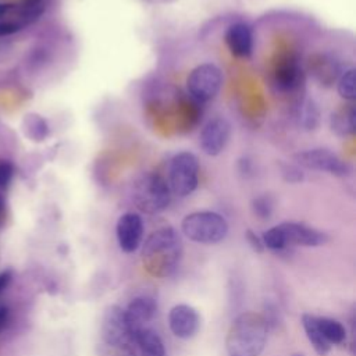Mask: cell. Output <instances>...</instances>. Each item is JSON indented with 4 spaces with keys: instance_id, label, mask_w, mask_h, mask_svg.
<instances>
[{
    "instance_id": "6da1fadb",
    "label": "cell",
    "mask_w": 356,
    "mask_h": 356,
    "mask_svg": "<svg viewBox=\"0 0 356 356\" xmlns=\"http://www.w3.org/2000/svg\"><path fill=\"white\" fill-rule=\"evenodd\" d=\"M182 254V241L172 227H163L153 231L145 241L140 252L143 268L156 278L171 275Z\"/></svg>"
},
{
    "instance_id": "7a4b0ae2",
    "label": "cell",
    "mask_w": 356,
    "mask_h": 356,
    "mask_svg": "<svg viewBox=\"0 0 356 356\" xmlns=\"http://www.w3.org/2000/svg\"><path fill=\"white\" fill-rule=\"evenodd\" d=\"M268 321L254 312L239 314L229 325L225 345L229 356H259L267 342Z\"/></svg>"
},
{
    "instance_id": "3957f363",
    "label": "cell",
    "mask_w": 356,
    "mask_h": 356,
    "mask_svg": "<svg viewBox=\"0 0 356 356\" xmlns=\"http://www.w3.org/2000/svg\"><path fill=\"white\" fill-rule=\"evenodd\" d=\"M171 200L168 182L156 172H145L138 177L132 185V202L147 214H156L165 210Z\"/></svg>"
},
{
    "instance_id": "277c9868",
    "label": "cell",
    "mask_w": 356,
    "mask_h": 356,
    "mask_svg": "<svg viewBox=\"0 0 356 356\" xmlns=\"http://www.w3.org/2000/svg\"><path fill=\"white\" fill-rule=\"evenodd\" d=\"M181 231L193 242L213 245L221 242L227 236L228 222L216 211H193L185 216L181 221Z\"/></svg>"
},
{
    "instance_id": "5b68a950",
    "label": "cell",
    "mask_w": 356,
    "mask_h": 356,
    "mask_svg": "<svg viewBox=\"0 0 356 356\" xmlns=\"http://www.w3.org/2000/svg\"><path fill=\"white\" fill-rule=\"evenodd\" d=\"M199 184V160L191 152L177 153L168 168V186L179 197L189 196Z\"/></svg>"
},
{
    "instance_id": "8992f818",
    "label": "cell",
    "mask_w": 356,
    "mask_h": 356,
    "mask_svg": "<svg viewBox=\"0 0 356 356\" xmlns=\"http://www.w3.org/2000/svg\"><path fill=\"white\" fill-rule=\"evenodd\" d=\"M222 86L221 70L211 64L204 63L195 67L186 78V89L189 95L197 102H209L214 99Z\"/></svg>"
},
{
    "instance_id": "52a82bcc",
    "label": "cell",
    "mask_w": 356,
    "mask_h": 356,
    "mask_svg": "<svg viewBox=\"0 0 356 356\" xmlns=\"http://www.w3.org/2000/svg\"><path fill=\"white\" fill-rule=\"evenodd\" d=\"M100 335L102 343L111 346H131L134 338L124 309L111 305L104 310L100 324Z\"/></svg>"
},
{
    "instance_id": "ba28073f",
    "label": "cell",
    "mask_w": 356,
    "mask_h": 356,
    "mask_svg": "<svg viewBox=\"0 0 356 356\" xmlns=\"http://www.w3.org/2000/svg\"><path fill=\"white\" fill-rule=\"evenodd\" d=\"M293 159L298 165L313 171H324L338 177H343L350 172V165L348 163L341 160L331 150L323 147L299 152L293 156Z\"/></svg>"
},
{
    "instance_id": "9c48e42d",
    "label": "cell",
    "mask_w": 356,
    "mask_h": 356,
    "mask_svg": "<svg viewBox=\"0 0 356 356\" xmlns=\"http://www.w3.org/2000/svg\"><path fill=\"white\" fill-rule=\"evenodd\" d=\"M231 136V124L216 117L206 122L200 132V147L207 156H218L227 146Z\"/></svg>"
},
{
    "instance_id": "30bf717a",
    "label": "cell",
    "mask_w": 356,
    "mask_h": 356,
    "mask_svg": "<svg viewBox=\"0 0 356 356\" xmlns=\"http://www.w3.org/2000/svg\"><path fill=\"white\" fill-rule=\"evenodd\" d=\"M168 325L177 338L189 339L195 337L200 328V316L197 310L189 305H175L168 313Z\"/></svg>"
},
{
    "instance_id": "8fae6325",
    "label": "cell",
    "mask_w": 356,
    "mask_h": 356,
    "mask_svg": "<svg viewBox=\"0 0 356 356\" xmlns=\"http://www.w3.org/2000/svg\"><path fill=\"white\" fill-rule=\"evenodd\" d=\"M115 235L122 252H135L143 239V221L136 213H124L115 225Z\"/></svg>"
},
{
    "instance_id": "7c38bea8",
    "label": "cell",
    "mask_w": 356,
    "mask_h": 356,
    "mask_svg": "<svg viewBox=\"0 0 356 356\" xmlns=\"http://www.w3.org/2000/svg\"><path fill=\"white\" fill-rule=\"evenodd\" d=\"M282 229L286 246H320L327 242V235L313 227H309L303 222L286 221L280 224Z\"/></svg>"
},
{
    "instance_id": "4fadbf2b",
    "label": "cell",
    "mask_w": 356,
    "mask_h": 356,
    "mask_svg": "<svg viewBox=\"0 0 356 356\" xmlns=\"http://www.w3.org/2000/svg\"><path fill=\"white\" fill-rule=\"evenodd\" d=\"M156 310H157V305L152 298L138 296L131 300V303L125 310V316L128 320L129 330L132 332V338L139 331L149 327L147 324L153 320Z\"/></svg>"
},
{
    "instance_id": "5bb4252c",
    "label": "cell",
    "mask_w": 356,
    "mask_h": 356,
    "mask_svg": "<svg viewBox=\"0 0 356 356\" xmlns=\"http://www.w3.org/2000/svg\"><path fill=\"white\" fill-rule=\"evenodd\" d=\"M227 47L235 57H248L253 49V32L245 22H236L228 26L224 35Z\"/></svg>"
},
{
    "instance_id": "9a60e30c",
    "label": "cell",
    "mask_w": 356,
    "mask_h": 356,
    "mask_svg": "<svg viewBox=\"0 0 356 356\" xmlns=\"http://www.w3.org/2000/svg\"><path fill=\"white\" fill-rule=\"evenodd\" d=\"M302 327L305 330V334H306L309 342L312 343L313 349L316 350V353L320 356L328 355V352L331 350V345L327 342V339L323 337V334L318 328L317 316L305 313L302 316Z\"/></svg>"
},
{
    "instance_id": "2e32d148",
    "label": "cell",
    "mask_w": 356,
    "mask_h": 356,
    "mask_svg": "<svg viewBox=\"0 0 356 356\" xmlns=\"http://www.w3.org/2000/svg\"><path fill=\"white\" fill-rule=\"evenodd\" d=\"M21 128L24 135L32 142H43L49 136L47 121L38 113H26L22 118Z\"/></svg>"
},
{
    "instance_id": "e0dca14e",
    "label": "cell",
    "mask_w": 356,
    "mask_h": 356,
    "mask_svg": "<svg viewBox=\"0 0 356 356\" xmlns=\"http://www.w3.org/2000/svg\"><path fill=\"white\" fill-rule=\"evenodd\" d=\"M331 129L338 135H350L356 129V110L352 104L345 106L331 115Z\"/></svg>"
},
{
    "instance_id": "ac0fdd59",
    "label": "cell",
    "mask_w": 356,
    "mask_h": 356,
    "mask_svg": "<svg viewBox=\"0 0 356 356\" xmlns=\"http://www.w3.org/2000/svg\"><path fill=\"white\" fill-rule=\"evenodd\" d=\"M300 81H302V70L293 60H289L281 64L275 72V83L280 89L292 90L299 86Z\"/></svg>"
},
{
    "instance_id": "d6986e66",
    "label": "cell",
    "mask_w": 356,
    "mask_h": 356,
    "mask_svg": "<svg viewBox=\"0 0 356 356\" xmlns=\"http://www.w3.org/2000/svg\"><path fill=\"white\" fill-rule=\"evenodd\" d=\"M318 328L330 345H341L346 341V328L338 320L317 317Z\"/></svg>"
},
{
    "instance_id": "ffe728a7",
    "label": "cell",
    "mask_w": 356,
    "mask_h": 356,
    "mask_svg": "<svg viewBox=\"0 0 356 356\" xmlns=\"http://www.w3.org/2000/svg\"><path fill=\"white\" fill-rule=\"evenodd\" d=\"M46 10V0H25L18 8L17 24L22 28L24 25L32 24L40 18Z\"/></svg>"
},
{
    "instance_id": "44dd1931",
    "label": "cell",
    "mask_w": 356,
    "mask_h": 356,
    "mask_svg": "<svg viewBox=\"0 0 356 356\" xmlns=\"http://www.w3.org/2000/svg\"><path fill=\"white\" fill-rule=\"evenodd\" d=\"M338 93L345 100L356 97V71L355 68L346 70L338 79Z\"/></svg>"
},
{
    "instance_id": "7402d4cb",
    "label": "cell",
    "mask_w": 356,
    "mask_h": 356,
    "mask_svg": "<svg viewBox=\"0 0 356 356\" xmlns=\"http://www.w3.org/2000/svg\"><path fill=\"white\" fill-rule=\"evenodd\" d=\"M261 242H263V246L270 249V250H282L286 248V242H285V238H284V234H282V229L280 228V225H275V227H271L270 229H267L263 236H261Z\"/></svg>"
},
{
    "instance_id": "603a6c76",
    "label": "cell",
    "mask_w": 356,
    "mask_h": 356,
    "mask_svg": "<svg viewBox=\"0 0 356 356\" xmlns=\"http://www.w3.org/2000/svg\"><path fill=\"white\" fill-rule=\"evenodd\" d=\"M253 213L260 218H268L273 213V202L268 196H260L252 202Z\"/></svg>"
},
{
    "instance_id": "cb8c5ba5",
    "label": "cell",
    "mask_w": 356,
    "mask_h": 356,
    "mask_svg": "<svg viewBox=\"0 0 356 356\" xmlns=\"http://www.w3.org/2000/svg\"><path fill=\"white\" fill-rule=\"evenodd\" d=\"M14 164L10 160H0V189H6L14 177Z\"/></svg>"
},
{
    "instance_id": "d4e9b609",
    "label": "cell",
    "mask_w": 356,
    "mask_h": 356,
    "mask_svg": "<svg viewBox=\"0 0 356 356\" xmlns=\"http://www.w3.org/2000/svg\"><path fill=\"white\" fill-rule=\"evenodd\" d=\"M100 356H135L131 346H111L102 343Z\"/></svg>"
},
{
    "instance_id": "484cf974",
    "label": "cell",
    "mask_w": 356,
    "mask_h": 356,
    "mask_svg": "<svg viewBox=\"0 0 356 356\" xmlns=\"http://www.w3.org/2000/svg\"><path fill=\"white\" fill-rule=\"evenodd\" d=\"M245 236H246L248 243L250 245V248H252L254 252H257V253H261V252H263L264 246H263L261 238H259L252 229H248L246 234H245Z\"/></svg>"
},
{
    "instance_id": "4316f807",
    "label": "cell",
    "mask_w": 356,
    "mask_h": 356,
    "mask_svg": "<svg viewBox=\"0 0 356 356\" xmlns=\"http://www.w3.org/2000/svg\"><path fill=\"white\" fill-rule=\"evenodd\" d=\"M19 29H21V26L14 21H0V38L13 35V33L18 32Z\"/></svg>"
},
{
    "instance_id": "83f0119b",
    "label": "cell",
    "mask_w": 356,
    "mask_h": 356,
    "mask_svg": "<svg viewBox=\"0 0 356 356\" xmlns=\"http://www.w3.org/2000/svg\"><path fill=\"white\" fill-rule=\"evenodd\" d=\"M11 321V310L6 305H0V334H3Z\"/></svg>"
},
{
    "instance_id": "f1b7e54d",
    "label": "cell",
    "mask_w": 356,
    "mask_h": 356,
    "mask_svg": "<svg viewBox=\"0 0 356 356\" xmlns=\"http://www.w3.org/2000/svg\"><path fill=\"white\" fill-rule=\"evenodd\" d=\"M14 278V271L11 268H6L0 271V295L10 286Z\"/></svg>"
},
{
    "instance_id": "f546056e",
    "label": "cell",
    "mask_w": 356,
    "mask_h": 356,
    "mask_svg": "<svg viewBox=\"0 0 356 356\" xmlns=\"http://www.w3.org/2000/svg\"><path fill=\"white\" fill-rule=\"evenodd\" d=\"M282 172H284L285 179L289 181V182H298V181H300V179L303 178L302 172H300L298 168L292 167V165H286V167L282 170Z\"/></svg>"
},
{
    "instance_id": "4dcf8cb0",
    "label": "cell",
    "mask_w": 356,
    "mask_h": 356,
    "mask_svg": "<svg viewBox=\"0 0 356 356\" xmlns=\"http://www.w3.org/2000/svg\"><path fill=\"white\" fill-rule=\"evenodd\" d=\"M6 218H7V204L3 195H0V227H3V224L6 222Z\"/></svg>"
},
{
    "instance_id": "1f68e13d",
    "label": "cell",
    "mask_w": 356,
    "mask_h": 356,
    "mask_svg": "<svg viewBox=\"0 0 356 356\" xmlns=\"http://www.w3.org/2000/svg\"><path fill=\"white\" fill-rule=\"evenodd\" d=\"M13 8V4H6V3H0V17L6 15L10 10Z\"/></svg>"
},
{
    "instance_id": "d6a6232c",
    "label": "cell",
    "mask_w": 356,
    "mask_h": 356,
    "mask_svg": "<svg viewBox=\"0 0 356 356\" xmlns=\"http://www.w3.org/2000/svg\"><path fill=\"white\" fill-rule=\"evenodd\" d=\"M295 356H303V355H295Z\"/></svg>"
}]
</instances>
